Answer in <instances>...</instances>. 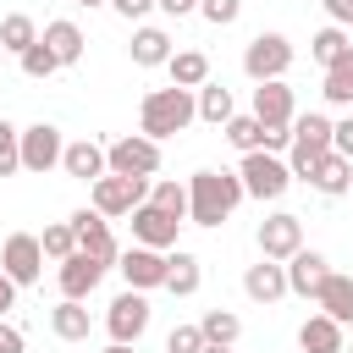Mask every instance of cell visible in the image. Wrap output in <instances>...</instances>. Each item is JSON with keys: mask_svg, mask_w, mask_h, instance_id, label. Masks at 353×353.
<instances>
[{"mask_svg": "<svg viewBox=\"0 0 353 353\" xmlns=\"http://www.w3.org/2000/svg\"><path fill=\"white\" fill-rule=\"evenodd\" d=\"M243 176L237 171H193L188 176V221L193 226H221L243 204Z\"/></svg>", "mask_w": 353, "mask_h": 353, "instance_id": "6da1fadb", "label": "cell"}, {"mask_svg": "<svg viewBox=\"0 0 353 353\" xmlns=\"http://www.w3.org/2000/svg\"><path fill=\"white\" fill-rule=\"evenodd\" d=\"M193 116H199V105H193L188 88H176V83L171 88H149L143 94V110H138V132L160 143V138H176Z\"/></svg>", "mask_w": 353, "mask_h": 353, "instance_id": "7a4b0ae2", "label": "cell"}, {"mask_svg": "<svg viewBox=\"0 0 353 353\" xmlns=\"http://www.w3.org/2000/svg\"><path fill=\"white\" fill-rule=\"evenodd\" d=\"M331 132H336V121H331V116H320V110L298 116V121H292V149H287L292 160H287V171L309 182V176H314V165L331 154Z\"/></svg>", "mask_w": 353, "mask_h": 353, "instance_id": "3957f363", "label": "cell"}, {"mask_svg": "<svg viewBox=\"0 0 353 353\" xmlns=\"http://www.w3.org/2000/svg\"><path fill=\"white\" fill-rule=\"evenodd\" d=\"M287 66H292V44H287L281 33H254V39H248V50H243V72H248L254 83H281Z\"/></svg>", "mask_w": 353, "mask_h": 353, "instance_id": "277c9868", "label": "cell"}, {"mask_svg": "<svg viewBox=\"0 0 353 353\" xmlns=\"http://www.w3.org/2000/svg\"><path fill=\"white\" fill-rule=\"evenodd\" d=\"M237 176H243V193H248V199H281V193L292 188V171H287V160H276V154H265V149L243 154Z\"/></svg>", "mask_w": 353, "mask_h": 353, "instance_id": "5b68a950", "label": "cell"}, {"mask_svg": "<svg viewBox=\"0 0 353 353\" xmlns=\"http://www.w3.org/2000/svg\"><path fill=\"white\" fill-rule=\"evenodd\" d=\"M105 160H110V176H154L160 171V143L143 138V132H127L105 149Z\"/></svg>", "mask_w": 353, "mask_h": 353, "instance_id": "8992f818", "label": "cell"}, {"mask_svg": "<svg viewBox=\"0 0 353 353\" xmlns=\"http://www.w3.org/2000/svg\"><path fill=\"white\" fill-rule=\"evenodd\" d=\"M138 204H149V176H99L94 182V210L110 215H132Z\"/></svg>", "mask_w": 353, "mask_h": 353, "instance_id": "52a82bcc", "label": "cell"}, {"mask_svg": "<svg viewBox=\"0 0 353 353\" xmlns=\"http://www.w3.org/2000/svg\"><path fill=\"white\" fill-rule=\"evenodd\" d=\"M298 248H303V221H298L292 210H276V215H265V221H259V259L287 265Z\"/></svg>", "mask_w": 353, "mask_h": 353, "instance_id": "ba28073f", "label": "cell"}, {"mask_svg": "<svg viewBox=\"0 0 353 353\" xmlns=\"http://www.w3.org/2000/svg\"><path fill=\"white\" fill-rule=\"evenodd\" d=\"M105 331H110V342H127V347H138V336L149 331V298L143 292H121V298H110V309H105Z\"/></svg>", "mask_w": 353, "mask_h": 353, "instance_id": "9c48e42d", "label": "cell"}, {"mask_svg": "<svg viewBox=\"0 0 353 353\" xmlns=\"http://www.w3.org/2000/svg\"><path fill=\"white\" fill-rule=\"evenodd\" d=\"M61 154H66V138H61V127H50V121H33V127H22V171L44 176V171H55V165H61Z\"/></svg>", "mask_w": 353, "mask_h": 353, "instance_id": "30bf717a", "label": "cell"}, {"mask_svg": "<svg viewBox=\"0 0 353 353\" xmlns=\"http://www.w3.org/2000/svg\"><path fill=\"white\" fill-rule=\"evenodd\" d=\"M0 270H6L17 287H33L39 270H44V243H39L33 232H11L6 248H0Z\"/></svg>", "mask_w": 353, "mask_h": 353, "instance_id": "8fae6325", "label": "cell"}, {"mask_svg": "<svg viewBox=\"0 0 353 353\" xmlns=\"http://www.w3.org/2000/svg\"><path fill=\"white\" fill-rule=\"evenodd\" d=\"M72 232H77V248H83L88 259H99L105 270L121 259V248H116V237H110V221H105L99 210H77V215H72Z\"/></svg>", "mask_w": 353, "mask_h": 353, "instance_id": "7c38bea8", "label": "cell"}, {"mask_svg": "<svg viewBox=\"0 0 353 353\" xmlns=\"http://www.w3.org/2000/svg\"><path fill=\"white\" fill-rule=\"evenodd\" d=\"M116 270L127 276V287H132V292H149V287H165L171 254H160V248H143V243H132V248L121 254V265H116Z\"/></svg>", "mask_w": 353, "mask_h": 353, "instance_id": "4fadbf2b", "label": "cell"}, {"mask_svg": "<svg viewBox=\"0 0 353 353\" xmlns=\"http://www.w3.org/2000/svg\"><path fill=\"white\" fill-rule=\"evenodd\" d=\"M176 226H182V221L165 215L160 204H138V210H132V243H143V248H160V254H165V248L176 243Z\"/></svg>", "mask_w": 353, "mask_h": 353, "instance_id": "5bb4252c", "label": "cell"}, {"mask_svg": "<svg viewBox=\"0 0 353 353\" xmlns=\"http://www.w3.org/2000/svg\"><path fill=\"white\" fill-rule=\"evenodd\" d=\"M325 276H331V265H325V254H314V248H298V254L287 259V292H298V298H314V292L325 287Z\"/></svg>", "mask_w": 353, "mask_h": 353, "instance_id": "9a60e30c", "label": "cell"}, {"mask_svg": "<svg viewBox=\"0 0 353 353\" xmlns=\"http://www.w3.org/2000/svg\"><path fill=\"white\" fill-rule=\"evenodd\" d=\"M99 276H105V265H99V259H88L83 248H77L72 259H61V270H55V281H61V298H77V303H83V298L99 287Z\"/></svg>", "mask_w": 353, "mask_h": 353, "instance_id": "2e32d148", "label": "cell"}, {"mask_svg": "<svg viewBox=\"0 0 353 353\" xmlns=\"http://www.w3.org/2000/svg\"><path fill=\"white\" fill-rule=\"evenodd\" d=\"M254 116H259L265 127H292V121H298L292 88H287V83H259V88H254Z\"/></svg>", "mask_w": 353, "mask_h": 353, "instance_id": "e0dca14e", "label": "cell"}, {"mask_svg": "<svg viewBox=\"0 0 353 353\" xmlns=\"http://www.w3.org/2000/svg\"><path fill=\"white\" fill-rule=\"evenodd\" d=\"M61 171L77 176V182H99V176H110V160H105V149H99L94 138H77V143H66Z\"/></svg>", "mask_w": 353, "mask_h": 353, "instance_id": "ac0fdd59", "label": "cell"}, {"mask_svg": "<svg viewBox=\"0 0 353 353\" xmlns=\"http://www.w3.org/2000/svg\"><path fill=\"white\" fill-rule=\"evenodd\" d=\"M243 292H248L254 303H276V298H287V265H276V259L248 265V270H243Z\"/></svg>", "mask_w": 353, "mask_h": 353, "instance_id": "d6986e66", "label": "cell"}, {"mask_svg": "<svg viewBox=\"0 0 353 353\" xmlns=\"http://www.w3.org/2000/svg\"><path fill=\"white\" fill-rule=\"evenodd\" d=\"M39 39L55 50V61H61V66H77V61H83V44H88V39H83V28H77V22H66V17L44 22V33H39Z\"/></svg>", "mask_w": 353, "mask_h": 353, "instance_id": "ffe728a7", "label": "cell"}, {"mask_svg": "<svg viewBox=\"0 0 353 353\" xmlns=\"http://www.w3.org/2000/svg\"><path fill=\"white\" fill-rule=\"evenodd\" d=\"M298 347H303V353H342L347 342H342V325H336L331 314H309V320L298 325Z\"/></svg>", "mask_w": 353, "mask_h": 353, "instance_id": "44dd1931", "label": "cell"}, {"mask_svg": "<svg viewBox=\"0 0 353 353\" xmlns=\"http://www.w3.org/2000/svg\"><path fill=\"white\" fill-rule=\"evenodd\" d=\"M314 303H320V314H331L336 325H353V276H325V287L314 292Z\"/></svg>", "mask_w": 353, "mask_h": 353, "instance_id": "7402d4cb", "label": "cell"}, {"mask_svg": "<svg viewBox=\"0 0 353 353\" xmlns=\"http://www.w3.org/2000/svg\"><path fill=\"white\" fill-rule=\"evenodd\" d=\"M165 72H171V83H176V88L199 94V88L210 83V55H204V50H176V55L165 61Z\"/></svg>", "mask_w": 353, "mask_h": 353, "instance_id": "603a6c76", "label": "cell"}, {"mask_svg": "<svg viewBox=\"0 0 353 353\" xmlns=\"http://www.w3.org/2000/svg\"><path fill=\"white\" fill-rule=\"evenodd\" d=\"M309 182H314L325 199H342V193H353V160H342V154L331 149V154L314 165V176H309Z\"/></svg>", "mask_w": 353, "mask_h": 353, "instance_id": "cb8c5ba5", "label": "cell"}, {"mask_svg": "<svg viewBox=\"0 0 353 353\" xmlns=\"http://www.w3.org/2000/svg\"><path fill=\"white\" fill-rule=\"evenodd\" d=\"M176 50H171V33L165 28H138L132 33V66H165Z\"/></svg>", "mask_w": 353, "mask_h": 353, "instance_id": "d4e9b609", "label": "cell"}, {"mask_svg": "<svg viewBox=\"0 0 353 353\" xmlns=\"http://www.w3.org/2000/svg\"><path fill=\"white\" fill-rule=\"evenodd\" d=\"M50 331H55L61 342H88V309H83L77 298H61V303L50 309Z\"/></svg>", "mask_w": 353, "mask_h": 353, "instance_id": "484cf974", "label": "cell"}, {"mask_svg": "<svg viewBox=\"0 0 353 353\" xmlns=\"http://www.w3.org/2000/svg\"><path fill=\"white\" fill-rule=\"evenodd\" d=\"M193 105H199V121H210V127H226L237 110H232V88H221V83H204L199 94H193Z\"/></svg>", "mask_w": 353, "mask_h": 353, "instance_id": "4316f807", "label": "cell"}, {"mask_svg": "<svg viewBox=\"0 0 353 353\" xmlns=\"http://www.w3.org/2000/svg\"><path fill=\"white\" fill-rule=\"evenodd\" d=\"M199 281H204L199 259L176 248V254H171V270H165V292H171V298H193V292H199Z\"/></svg>", "mask_w": 353, "mask_h": 353, "instance_id": "83f0119b", "label": "cell"}, {"mask_svg": "<svg viewBox=\"0 0 353 353\" xmlns=\"http://www.w3.org/2000/svg\"><path fill=\"white\" fill-rule=\"evenodd\" d=\"M33 44H39V28H33V17H22V11L0 17V50L22 55V50H33Z\"/></svg>", "mask_w": 353, "mask_h": 353, "instance_id": "f1b7e54d", "label": "cell"}, {"mask_svg": "<svg viewBox=\"0 0 353 353\" xmlns=\"http://www.w3.org/2000/svg\"><path fill=\"white\" fill-rule=\"evenodd\" d=\"M347 50H353V44H347V28H336V22H331V28H320V33L309 39V55H314L325 72H331V66H336Z\"/></svg>", "mask_w": 353, "mask_h": 353, "instance_id": "f546056e", "label": "cell"}, {"mask_svg": "<svg viewBox=\"0 0 353 353\" xmlns=\"http://www.w3.org/2000/svg\"><path fill=\"white\" fill-rule=\"evenodd\" d=\"M221 132H226V143H232V149H243V154L265 149V121H259L254 110H248V116H232V121H226Z\"/></svg>", "mask_w": 353, "mask_h": 353, "instance_id": "4dcf8cb0", "label": "cell"}, {"mask_svg": "<svg viewBox=\"0 0 353 353\" xmlns=\"http://www.w3.org/2000/svg\"><path fill=\"white\" fill-rule=\"evenodd\" d=\"M199 331H204V342H215V347H232V342L243 336V320H237L232 309H210V314L199 320Z\"/></svg>", "mask_w": 353, "mask_h": 353, "instance_id": "1f68e13d", "label": "cell"}, {"mask_svg": "<svg viewBox=\"0 0 353 353\" xmlns=\"http://www.w3.org/2000/svg\"><path fill=\"white\" fill-rule=\"evenodd\" d=\"M149 204H160L165 215H176V221H188V182H149Z\"/></svg>", "mask_w": 353, "mask_h": 353, "instance_id": "d6a6232c", "label": "cell"}, {"mask_svg": "<svg viewBox=\"0 0 353 353\" xmlns=\"http://www.w3.org/2000/svg\"><path fill=\"white\" fill-rule=\"evenodd\" d=\"M320 94H325L331 105H353V50L325 72V88H320Z\"/></svg>", "mask_w": 353, "mask_h": 353, "instance_id": "836d02e7", "label": "cell"}, {"mask_svg": "<svg viewBox=\"0 0 353 353\" xmlns=\"http://www.w3.org/2000/svg\"><path fill=\"white\" fill-rule=\"evenodd\" d=\"M17 61H22V72H28V77H33V83H44V77H55V72H61V61H55V50H50V44H44V39H39V44H33V50H22V55H17Z\"/></svg>", "mask_w": 353, "mask_h": 353, "instance_id": "e575fe53", "label": "cell"}, {"mask_svg": "<svg viewBox=\"0 0 353 353\" xmlns=\"http://www.w3.org/2000/svg\"><path fill=\"white\" fill-rule=\"evenodd\" d=\"M39 243H44V254H50L55 265L77 254V232H72V221H55V226H44V237H39Z\"/></svg>", "mask_w": 353, "mask_h": 353, "instance_id": "d590c367", "label": "cell"}, {"mask_svg": "<svg viewBox=\"0 0 353 353\" xmlns=\"http://www.w3.org/2000/svg\"><path fill=\"white\" fill-rule=\"evenodd\" d=\"M11 171H22V132L0 116V176H11Z\"/></svg>", "mask_w": 353, "mask_h": 353, "instance_id": "8d00e7d4", "label": "cell"}, {"mask_svg": "<svg viewBox=\"0 0 353 353\" xmlns=\"http://www.w3.org/2000/svg\"><path fill=\"white\" fill-rule=\"evenodd\" d=\"M165 353H204V331H199V325H171Z\"/></svg>", "mask_w": 353, "mask_h": 353, "instance_id": "74e56055", "label": "cell"}, {"mask_svg": "<svg viewBox=\"0 0 353 353\" xmlns=\"http://www.w3.org/2000/svg\"><path fill=\"white\" fill-rule=\"evenodd\" d=\"M199 11H204V22L232 28V22H237V11H243V0H199Z\"/></svg>", "mask_w": 353, "mask_h": 353, "instance_id": "f35d334b", "label": "cell"}, {"mask_svg": "<svg viewBox=\"0 0 353 353\" xmlns=\"http://www.w3.org/2000/svg\"><path fill=\"white\" fill-rule=\"evenodd\" d=\"M331 149H336L342 160H353V116H342V121H336V132H331Z\"/></svg>", "mask_w": 353, "mask_h": 353, "instance_id": "ab89813d", "label": "cell"}, {"mask_svg": "<svg viewBox=\"0 0 353 353\" xmlns=\"http://www.w3.org/2000/svg\"><path fill=\"white\" fill-rule=\"evenodd\" d=\"M110 6H116L127 22H138V17H149V11H154V0H110Z\"/></svg>", "mask_w": 353, "mask_h": 353, "instance_id": "60d3db41", "label": "cell"}, {"mask_svg": "<svg viewBox=\"0 0 353 353\" xmlns=\"http://www.w3.org/2000/svg\"><path fill=\"white\" fill-rule=\"evenodd\" d=\"M325 11H331V22L336 28H353V0H320Z\"/></svg>", "mask_w": 353, "mask_h": 353, "instance_id": "b9f144b4", "label": "cell"}, {"mask_svg": "<svg viewBox=\"0 0 353 353\" xmlns=\"http://www.w3.org/2000/svg\"><path fill=\"white\" fill-rule=\"evenodd\" d=\"M22 347H28V342H22V331L0 320V353H22Z\"/></svg>", "mask_w": 353, "mask_h": 353, "instance_id": "7bdbcfd3", "label": "cell"}, {"mask_svg": "<svg viewBox=\"0 0 353 353\" xmlns=\"http://www.w3.org/2000/svg\"><path fill=\"white\" fill-rule=\"evenodd\" d=\"M165 17H188V11H199V0H154Z\"/></svg>", "mask_w": 353, "mask_h": 353, "instance_id": "ee69618b", "label": "cell"}, {"mask_svg": "<svg viewBox=\"0 0 353 353\" xmlns=\"http://www.w3.org/2000/svg\"><path fill=\"white\" fill-rule=\"evenodd\" d=\"M11 303H17V281H11V276H6V270H0V314H6V309H11Z\"/></svg>", "mask_w": 353, "mask_h": 353, "instance_id": "f6af8a7d", "label": "cell"}, {"mask_svg": "<svg viewBox=\"0 0 353 353\" xmlns=\"http://www.w3.org/2000/svg\"><path fill=\"white\" fill-rule=\"evenodd\" d=\"M105 353H132V347H127V342H110V347H105Z\"/></svg>", "mask_w": 353, "mask_h": 353, "instance_id": "bcb514c9", "label": "cell"}, {"mask_svg": "<svg viewBox=\"0 0 353 353\" xmlns=\"http://www.w3.org/2000/svg\"><path fill=\"white\" fill-rule=\"evenodd\" d=\"M204 353H232V347H215V342H204Z\"/></svg>", "mask_w": 353, "mask_h": 353, "instance_id": "7dc6e473", "label": "cell"}, {"mask_svg": "<svg viewBox=\"0 0 353 353\" xmlns=\"http://www.w3.org/2000/svg\"><path fill=\"white\" fill-rule=\"evenodd\" d=\"M72 6H110V0H72Z\"/></svg>", "mask_w": 353, "mask_h": 353, "instance_id": "c3c4849f", "label": "cell"}, {"mask_svg": "<svg viewBox=\"0 0 353 353\" xmlns=\"http://www.w3.org/2000/svg\"><path fill=\"white\" fill-rule=\"evenodd\" d=\"M342 353H353V347H342Z\"/></svg>", "mask_w": 353, "mask_h": 353, "instance_id": "681fc988", "label": "cell"}]
</instances>
